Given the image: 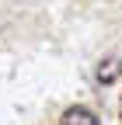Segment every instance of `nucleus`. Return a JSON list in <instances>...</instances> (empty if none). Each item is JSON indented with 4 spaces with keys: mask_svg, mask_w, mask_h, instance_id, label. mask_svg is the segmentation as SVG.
Wrapping results in <instances>:
<instances>
[{
    "mask_svg": "<svg viewBox=\"0 0 122 125\" xmlns=\"http://www.w3.org/2000/svg\"><path fill=\"white\" fill-rule=\"evenodd\" d=\"M63 125H98V115L80 108V104H73V108L63 111Z\"/></svg>",
    "mask_w": 122,
    "mask_h": 125,
    "instance_id": "f257e3e1",
    "label": "nucleus"
},
{
    "mask_svg": "<svg viewBox=\"0 0 122 125\" xmlns=\"http://www.w3.org/2000/svg\"><path fill=\"white\" fill-rule=\"evenodd\" d=\"M119 73H122V62H119V59H101V66H98V83H115Z\"/></svg>",
    "mask_w": 122,
    "mask_h": 125,
    "instance_id": "f03ea898",
    "label": "nucleus"
}]
</instances>
